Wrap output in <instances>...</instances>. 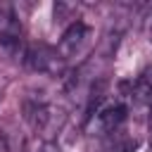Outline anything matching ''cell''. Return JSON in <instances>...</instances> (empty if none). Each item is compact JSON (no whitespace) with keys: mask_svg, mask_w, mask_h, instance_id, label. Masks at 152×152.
<instances>
[{"mask_svg":"<svg viewBox=\"0 0 152 152\" xmlns=\"http://www.w3.org/2000/svg\"><path fill=\"white\" fill-rule=\"evenodd\" d=\"M19 38H21V21L17 19L10 5H0V43L5 48H14L19 45Z\"/></svg>","mask_w":152,"mask_h":152,"instance_id":"cell-5","label":"cell"},{"mask_svg":"<svg viewBox=\"0 0 152 152\" xmlns=\"http://www.w3.org/2000/svg\"><path fill=\"white\" fill-rule=\"evenodd\" d=\"M24 62L31 71L45 76H62L66 69V59L57 52V48H50L45 43H31L24 52Z\"/></svg>","mask_w":152,"mask_h":152,"instance_id":"cell-2","label":"cell"},{"mask_svg":"<svg viewBox=\"0 0 152 152\" xmlns=\"http://www.w3.org/2000/svg\"><path fill=\"white\" fill-rule=\"evenodd\" d=\"M150 40H152V28H150Z\"/></svg>","mask_w":152,"mask_h":152,"instance_id":"cell-7","label":"cell"},{"mask_svg":"<svg viewBox=\"0 0 152 152\" xmlns=\"http://www.w3.org/2000/svg\"><path fill=\"white\" fill-rule=\"evenodd\" d=\"M147 142L152 147V114H150V121H147Z\"/></svg>","mask_w":152,"mask_h":152,"instance_id":"cell-6","label":"cell"},{"mask_svg":"<svg viewBox=\"0 0 152 152\" xmlns=\"http://www.w3.org/2000/svg\"><path fill=\"white\" fill-rule=\"evenodd\" d=\"M88 38H90V26H88L86 21L76 19V21H71V24L64 28V33H62V38H59V45H57V52H59L64 59L76 57V55H81L83 48L88 45Z\"/></svg>","mask_w":152,"mask_h":152,"instance_id":"cell-4","label":"cell"},{"mask_svg":"<svg viewBox=\"0 0 152 152\" xmlns=\"http://www.w3.org/2000/svg\"><path fill=\"white\" fill-rule=\"evenodd\" d=\"M124 121H126V104H121V102L107 104V107H100L97 112L88 114L86 133L88 135H109V133H116Z\"/></svg>","mask_w":152,"mask_h":152,"instance_id":"cell-3","label":"cell"},{"mask_svg":"<svg viewBox=\"0 0 152 152\" xmlns=\"http://www.w3.org/2000/svg\"><path fill=\"white\" fill-rule=\"evenodd\" d=\"M24 109H26V121L31 124V128L36 131V135L43 138V140H55L59 135L64 121H66L64 109L57 107V104H52L50 100H43V97L28 100Z\"/></svg>","mask_w":152,"mask_h":152,"instance_id":"cell-1","label":"cell"}]
</instances>
